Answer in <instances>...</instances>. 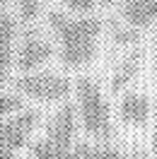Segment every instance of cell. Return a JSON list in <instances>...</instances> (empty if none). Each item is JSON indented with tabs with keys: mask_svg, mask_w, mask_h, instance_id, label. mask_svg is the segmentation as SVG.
Here are the masks:
<instances>
[{
	"mask_svg": "<svg viewBox=\"0 0 157 159\" xmlns=\"http://www.w3.org/2000/svg\"><path fill=\"white\" fill-rule=\"evenodd\" d=\"M15 20L12 17H0V84L7 77V70L12 65V48H15Z\"/></svg>",
	"mask_w": 157,
	"mask_h": 159,
	"instance_id": "9",
	"label": "cell"
},
{
	"mask_svg": "<svg viewBox=\"0 0 157 159\" xmlns=\"http://www.w3.org/2000/svg\"><path fill=\"white\" fill-rule=\"evenodd\" d=\"M150 99L147 94H140V92H131L121 99V118L128 125H145L147 118H150Z\"/></svg>",
	"mask_w": 157,
	"mask_h": 159,
	"instance_id": "7",
	"label": "cell"
},
{
	"mask_svg": "<svg viewBox=\"0 0 157 159\" xmlns=\"http://www.w3.org/2000/svg\"><path fill=\"white\" fill-rule=\"evenodd\" d=\"M123 17L131 27H150L157 20V0H123Z\"/></svg>",
	"mask_w": 157,
	"mask_h": 159,
	"instance_id": "8",
	"label": "cell"
},
{
	"mask_svg": "<svg viewBox=\"0 0 157 159\" xmlns=\"http://www.w3.org/2000/svg\"><path fill=\"white\" fill-rule=\"evenodd\" d=\"M80 159H128L126 152L111 145H82L78 149Z\"/></svg>",
	"mask_w": 157,
	"mask_h": 159,
	"instance_id": "11",
	"label": "cell"
},
{
	"mask_svg": "<svg viewBox=\"0 0 157 159\" xmlns=\"http://www.w3.org/2000/svg\"><path fill=\"white\" fill-rule=\"evenodd\" d=\"M75 130H78V111L70 104H65L51 118L49 130H46V140L58 145V147H70L73 140H75Z\"/></svg>",
	"mask_w": 157,
	"mask_h": 159,
	"instance_id": "5",
	"label": "cell"
},
{
	"mask_svg": "<svg viewBox=\"0 0 157 159\" xmlns=\"http://www.w3.org/2000/svg\"><path fill=\"white\" fill-rule=\"evenodd\" d=\"M49 20L53 34L60 41V58L65 60V65H70V68L87 65L97 53V39L102 31V24L92 17L70 20L58 12H53Z\"/></svg>",
	"mask_w": 157,
	"mask_h": 159,
	"instance_id": "1",
	"label": "cell"
},
{
	"mask_svg": "<svg viewBox=\"0 0 157 159\" xmlns=\"http://www.w3.org/2000/svg\"><path fill=\"white\" fill-rule=\"evenodd\" d=\"M22 109L20 97H12V94H0V116H10L15 111Z\"/></svg>",
	"mask_w": 157,
	"mask_h": 159,
	"instance_id": "14",
	"label": "cell"
},
{
	"mask_svg": "<svg viewBox=\"0 0 157 159\" xmlns=\"http://www.w3.org/2000/svg\"><path fill=\"white\" fill-rule=\"evenodd\" d=\"M65 2L78 12H87V10H92V5H94V0H65Z\"/></svg>",
	"mask_w": 157,
	"mask_h": 159,
	"instance_id": "15",
	"label": "cell"
},
{
	"mask_svg": "<svg viewBox=\"0 0 157 159\" xmlns=\"http://www.w3.org/2000/svg\"><path fill=\"white\" fill-rule=\"evenodd\" d=\"M36 125V113L24 111L0 123V159H15Z\"/></svg>",
	"mask_w": 157,
	"mask_h": 159,
	"instance_id": "3",
	"label": "cell"
},
{
	"mask_svg": "<svg viewBox=\"0 0 157 159\" xmlns=\"http://www.w3.org/2000/svg\"><path fill=\"white\" fill-rule=\"evenodd\" d=\"M41 15V2L39 0H20V17L24 22H31Z\"/></svg>",
	"mask_w": 157,
	"mask_h": 159,
	"instance_id": "13",
	"label": "cell"
},
{
	"mask_svg": "<svg viewBox=\"0 0 157 159\" xmlns=\"http://www.w3.org/2000/svg\"><path fill=\"white\" fill-rule=\"evenodd\" d=\"M138 68H140L138 56H128L126 60H121V68H118L116 75H114V89H118V87H123L126 82H131V80L136 77Z\"/></svg>",
	"mask_w": 157,
	"mask_h": 159,
	"instance_id": "12",
	"label": "cell"
},
{
	"mask_svg": "<svg viewBox=\"0 0 157 159\" xmlns=\"http://www.w3.org/2000/svg\"><path fill=\"white\" fill-rule=\"evenodd\" d=\"M155 58H157V53H155Z\"/></svg>",
	"mask_w": 157,
	"mask_h": 159,
	"instance_id": "18",
	"label": "cell"
},
{
	"mask_svg": "<svg viewBox=\"0 0 157 159\" xmlns=\"http://www.w3.org/2000/svg\"><path fill=\"white\" fill-rule=\"evenodd\" d=\"M75 94H78V116L82 120V128L97 140L109 138L111 135V116H109V106L104 101L99 84L92 80H80Z\"/></svg>",
	"mask_w": 157,
	"mask_h": 159,
	"instance_id": "2",
	"label": "cell"
},
{
	"mask_svg": "<svg viewBox=\"0 0 157 159\" xmlns=\"http://www.w3.org/2000/svg\"><path fill=\"white\" fill-rule=\"evenodd\" d=\"M152 159H157V128L152 133Z\"/></svg>",
	"mask_w": 157,
	"mask_h": 159,
	"instance_id": "16",
	"label": "cell"
},
{
	"mask_svg": "<svg viewBox=\"0 0 157 159\" xmlns=\"http://www.w3.org/2000/svg\"><path fill=\"white\" fill-rule=\"evenodd\" d=\"M31 159H80V154L70 152V147H58L49 140H41L31 149Z\"/></svg>",
	"mask_w": 157,
	"mask_h": 159,
	"instance_id": "10",
	"label": "cell"
},
{
	"mask_svg": "<svg viewBox=\"0 0 157 159\" xmlns=\"http://www.w3.org/2000/svg\"><path fill=\"white\" fill-rule=\"evenodd\" d=\"M17 89L24 97H31L39 101H60L68 97L70 84L65 77L53 75V72H31L17 82Z\"/></svg>",
	"mask_w": 157,
	"mask_h": 159,
	"instance_id": "4",
	"label": "cell"
},
{
	"mask_svg": "<svg viewBox=\"0 0 157 159\" xmlns=\"http://www.w3.org/2000/svg\"><path fill=\"white\" fill-rule=\"evenodd\" d=\"M99 2H104V5H107V2H111V0H99Z\"/></svg>",
	"mask_w": 157,
	"mask_h": 159,
	"instance_id": "17",
	"label": "cell"
},
{
	"mask_svg": "<svg viewBox=\"0 0 157 159\" xmlns=\"http://www.w3.org/2000/svg\"><path fill=\"white\" fill-rule=\"evenodd\" d=\"M51 56H53V48H51L49 41H44L36 34H29V36H24V41H22V46H20L17 65L22 70H29L31 72V70L41 68L46 60H51Z\"/></svg>",
	"mask_w": 157,
	"mask_h": 159,
	"instance_id": "6",
	"label": "cell"
}]
</instances>
